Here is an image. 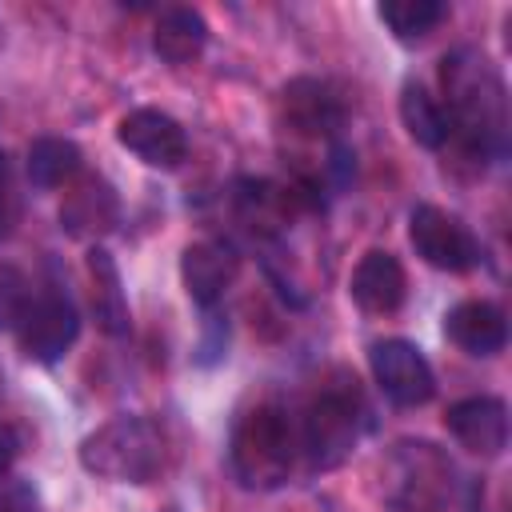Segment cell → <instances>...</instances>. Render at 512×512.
I'll return each mask as SVG.
<instances>
[{"instance_id": "cell-1", "label": "cell", "mask_w": 512, "mask_h": 512, "mask_svg": "<svg viewBox=\"0 0 512 512\" xmlns=\"http://www.w3.org/2000/svg\"><path fill=\"white\" fill-rule=\"evenodd\" d=\"M448 132L480 160L504 156L508 144V88L480 48H456L440 60Z\"/></svg>"}, {"instance_id": "cell-2", "label": "cell", "mask_w": 512, "mask_h": 512, "mask_svg": "<svg viewBox=\"0 0 512 512\" xmlns=\"http://www.w3.org/2000/svg\"><path fill=\"white\" fill-rule=\"evenodd\" d=\"M80 464L112 484H152L164 468V432L148 416H112L80 440Z\"/></svg>"}, {"instance_id": "cell-3", "label": "cell", "mask_w": 512, "mask_h": 512, "mask_svg": "<svg viewBox=\"0 0 512 512\" xmlns=\"http://www.w3.org/2000/svg\"><path fill=\"white\" fill-rule=\"evenodd\" d=\"M456 492V468L432 440H400L380 464V496L396 512H444Z\"/></svg>"}, {"instance_id": "cell-4", "label": "cell", "mask_w": 512, "mask_h": 512, "mask_svg": "<svg viewBox=\"0 0 512 512\" xmlns=\"http://www.w3.org/2000/svg\"><path fill=\"white\" fill-rule=\"evenodd\" d=\"M296 448L300 444H296L288 412L280 404H256L236 420L228 460H232V472L244 488L264 492V488H280L288 480Z\"/></svg>"}, {"instance_id": "cell-5", "label": "cell", "mask_w": 512, "mask_h": 512, "mask_svg": "<svg viewBox=\"0 0 512 512\" xmlns=\"http://www.w3.org/2000/svg\"><path fill=\"white\" fill-rule=\"evenodd\" d=\"M356 436H360V408H356V396H348V392H340V388H328V392H320V396L304 408L296 444H300V452L308 456V468H312V472H328V468H340V464L352 456Z\"/></svg>"}, {"instance_id": "cell-6", "label": "cell", "mask_w": 512, "mask_h": 512, "mask_svg": "<svg viewBox=\"0 0 512 512\" xmlns=\"http://www.w3.org/2000/svg\"><path fill=\"white\" fill-rule=\"evenodd\" d=\"M408 240L416 256L440 272H468L480 264V240L468 232V224L440 204H416L408 216Z\"/></svg>"}, {"instance_id": "cell-7", "label": "cell", "mask_w": 512, "mask_h": 512, "mask_svg": "<svg viewBox=\"0 0 512 512\" xmlns=\"http://www.w3.org/2000/svg\"><path fill=\"white\" fill-rule=\"evenodd\" d=\"M368 368H372V380L380 384V392L400 408H420L436 396L432 364L412 340H400V336L376 340L368 348Z\"/></svg>"}, {"instance_id": "cell-8", "label": "cell", "mask_w": 512, "mask_h": 512, "mask_svg": "<svg viewBox=\"0 0 512 512\" xmlns=\"http://www.w3.org/2000/svg\"><path fill=\"white\" fill-rule=\"evenodd\" d=\"M80 336V316H76V304L64 296V292H40L32 296L20 328H16V340H20V352L36 364H56Z\"/></svg>"}, {"instance_id": "cell-9", "label": "cell", "mask_w": 512, "mask_h": 512, "mask_svg": "<svg viewBox=\"0 0 512 512\" xmlns=\"http://www.w3.org/2000/svg\"><path fill=\"white\" fill-rule=\"evenodd\" d=\"M116 140L144 160L148 168H180L188 156V132L176 116L160 112V108H132L120 124H116Z\"/></svg>"}, {"instance_id": "cell-10", "label": "cell", "mask_w": 512, "mask_h": 512, "mask_svg": "<svg viewBox=\"0 0 512 512\" xmlns=\"http://www.w3.org/2000/svg\"><path fill=\"white\" fill-rule=\"evenodd\" d=\"M448 432L456 436L460 448H468L472 456H500L508 448V404L500 396H468L456 400L444 416Z\"/></svg>"}, {"instance_id": "cell-11", "label": "cell", "mask_w": 512, "mask_h": 512, "mask_svg": "<svg viewBox=\"0 0 512 512\" xmlns=\"http://www.w3.org/2000/svg\"><path fill=\"white\" fill-rule=\"evenodd\" d=\"M404 292H408V276H404V264L384 252V248H372L356 260L352 268V280H348V296L360 312H372V316H388L404 304Z\"/></svg>"}, {"instance_id": "cell-12", "label": "cell", "mask_w": 512, "mask_h": 512, "mask_svg": "<svg viewBox=\"0 0 512 512\" xmlns=\"http://www.w3.org/2000/svg\"><path fill=\"white\" fill-rule=\"evenodd\" d=\"M240 272V256L224 244V240H196L184 248L180 256V280H184V292L188 300H196L200 308H212L228 284L236 280Z\"/></svg>"}, {"instance_id": "cell-13", "label": "cell", "mask_w": 512, "mask_h": 512, "mask_svg": "<svg viewBox=\"0 0 512 512\" xmlns=\"http://www.w3.org/2000/svg\"><path fill=\"white\" fill-rule=\"evenodd\" d=\"M280 116L292 132L300 136H332L344 120V104L340 96L324 84V80H312V76H300L292 84H284L280 92Z\"/></svg>"}, {"instance_id": "cell-14", "label": "cell", "mask_w": 512, "mask_h": 512, "mask_svg": "<svg viewBox=\"0 0 512 512\" xmlns=\"http://www.w3.org/2000/svg\"><path fill=\"white\" fill-rule=\"evenodd\" d=\"M120 220V196L112 192V184L104 176H80L60 204V228L76 240H92L104 236L108 228H116Z\"/></svg>"}, {"instance_id": "cell-15", "label": "cell", "mask_w": 512, "mask_h": 512, "mask_svg": "<svg viewBox=\"0 0 512 512\" xmlns=\"http://www.w3.org/2000/svg\"><path fill=\"white\" fill-rule=\"evenodd\" d=\"M444 336L468 356H496L508 344V320L492 300H460L444 316Z\"/></svg>"}, {"instance_id": "cell-16", "label": "cell", "mask_w": 512, "mask_h": 512, "mask_svg": "<svg viewBox=\"0 0 512 512\" xmlns=\"http://www.w3.org/2000/svg\"><path fill=\"white\" fill-rule=\"evenodd\" d=\"M84 264H88V280H92V312H96L100 332L124 336L132 328V316H128V296H124V280H120L116 260L104 248H92Z\"/></svg>"}, {"instance_id": "cell-17", "label": "cell", "mask_w": 512, "mask_h": 512, "mask_svg": "<svg viewBox=\"0 0 512 512\" xmlns=\"http://www.w3.org/2000/svg\"><path fill=\"white\" fill-rule=\"evenodd\" d=\"M208 44V20L196 12V8H164L156 16V28H152V52L168 64H188L204 52Z\"/></svg>"}, {"instance_id": "cell-18", "label": "cell", "mask_w": 512, "mask_h": 512, "mask_svg": "<svg viewBox=\"0 0 512 512\" xmlns=\"http://www.w3.org/2000/svg\"><path fill=\"white\" fill-rule=\"evenodd\" d=\"M400 120L408 128V136L420 144V148H444L448 144V116H444V104L420 84V80H408L400 88Z\"/></svg>"}, {"instance_id": "cell-19", "label": "cell", "mask_w": 512, "mask_h": 512, "mask_svg": "<svg viewBox=\"0 0 512 512\" xmlns=\"http://www.w3.org/2000/svg\"><path fill=\"white\" fill-rule=\"evenodd\" d=\"M80 148L76 140H64V136H40L28 144V180L36 188H64L80 176Z\"/></svg>"}, {"instance_id": "cell-20", "label": "cell", "mask_w": 512, "mask_h": 512, "mask_svg": "<svg viewBox=\"0 0 512 512\" xmlns=\"http://www.w3.org/2000/svg\"><path fill=\"white\" fill-rule=\"evenodd\" d=\"M376 16L388 24V32L396 40L412 44V40H424L448 16V4H440V0H388L376 8Z\"/></svg>"}, {"instance_id": "cell-21", "label": "cell", "mask_w": 512, "mask_h": 512, "mask_svg": "<svg viewBox=\"0 0 512 512\" xmlns=\"http://www.w3.org/2000/svg\"><path fill=\"white\" fill-rule=\"evenodd\" d=\"M32 304V288H28V276L16 268V264H4L0 260V332H16L24 312Z\"/></svg>"}, {"instance_id": "cell-22", "label": "cell", "mask_w": 512, "mask_h": 512, "mask_svg": "<svg viewBox=\"0 0 512 512\" xmlns=\"http://www.w3.org/2000/svg\"><path fill=\"white\" fill-rule=\"evenodd\" d=\"M0 512H40V496L28 480H4L0 488Z\"/></svg>"}, {"instance_id": "cell-23", "label": "cell", "mask_w": 512, "mask_h": 512, "mask_svg": "<svg viewBox=\"0 0 512 512\" xmlns=\"http://www.w3.org/2000/svg\"><path fill=\"white\" fill-rule=\"evenodd\" d=\"M12 216H16V192H12V164H8V156L0 152V236L8 232Z\"/></svg>"}, {"instance_id": "cell-24", "label": "cell", "mask_w": 512, "mask_h": 512, "mask_svg": "<svg viewBox=\"0 0 512 512\" xmlns=\"http://www.w3.org/2000/svg\"><path fill=\"white\" fill-rule=\"evenodd\" d=\"M16 456H20V432H16V424L0 420V480L12 472Z\"/></svg>"}, {"instance_id": "cell-25", "label": "cell", "mask_w": 512, "mask_h": 512, "mask_svg": "<svg viewBox=\"0 0 512 512\" xmlns=\"http://www.w3.org/2000/svg\"><path fill=\"white\" fill-rule=\"evenodd\" d=\"M0 396H4V372H0Z\"/></svg>"}]
</instances>
